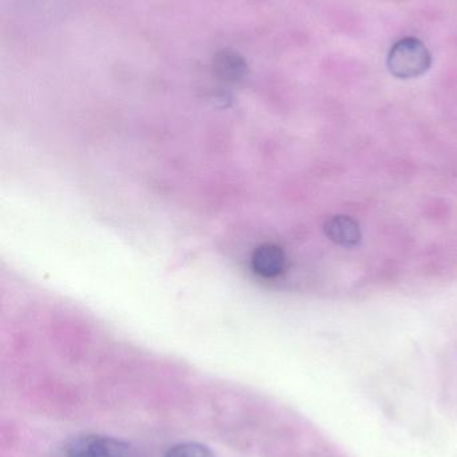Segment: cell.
<instances>
[{
  "label": "cell",
  "instance_id": "obj_6",
  "mask_svg": "<svg viewBox=\"0 0 457 457\" xmlns=\"http://www.w3.org/2000/svg\"><path fill=\"white\" fill-rule=\"evenodd\" d=\"M165 457H215L214 453L201 445L196 443H185V445H174L166 453Z\"/></svg>",
  "mask_w": 457,
  "mask_h": 457
},
{
  "label": "cell",
  "instance_id": "obj_4",
  "mask_svg": "<svg viewBox=\"0 0 457 457\" xmlns=\"http://www.w3.org/2000/svg\"><path fill=\"white\" fill-rule=\"evenodd\" d=\"M324 231L333 244L343 247H354L361 242L362 233L359 222L349 216L330 217Z\"/></svg>",
  "mask_w": 457,
  "mask_h": 457
},
{
  "label": "cell",
  "instance_id": "obj_3",
  "mask_svg": "<svg viewBox=\"0 0 457 457\" xmlns=\"http://www.w3.org/2000/svg\"><path fill=\"white\" fill-rule=\"evenodd\" d=\"M252 270L263 278H275L286 269V254L275 244H263L252 253Z\"/></svg>",
  "mask_w": 457,
  "mask_h": 457
},
{
  "label": "cell",
  "instance_id": "obj_5",
  "mask_svg": "<svg viewBox=\"0 0 457 457\" xmlns=\"http://www.w3.org/2000/svg\"><path fill=\"white\" fill-rule=\"evenodd\" d=\"M214 71L220 79L236 82L246 75L247 64L238 54L233 51H222L215 56Z\"/></svg>",
  "mask_w": 457,
  "mask_h": 457
},
{
  "label": "cell",
  "instance_id": "obj_1",
  "mask_svg": "<svg viewBox=\"0 0 457 457\" xmlns=\"http://www.w3.org/2000/svg\"><path fill=\"white\" fill-rule=\"evenodd\" d=\"M431 53L418 37H402L389 51V71L399 79L421 77L431 69Z\"/></svg>",
  "mask_w": 457,
  "mask_h": 457
},
{
  "label": "cell",
  "instance_id": "obj_2",
  "mask_svg": "<svg viewBox=\"0 0 457 457\" xmlns=\"http://www.w3.org/2000/svg\"><path fill=\"white\" fill-rule=\"evenodd\" d=\"M67 457H136L133 448L120 440L86 435L70 443Z\"/></svg>",
  "mask_w": 457,
  "mask_h": 457
}]
</instances>
